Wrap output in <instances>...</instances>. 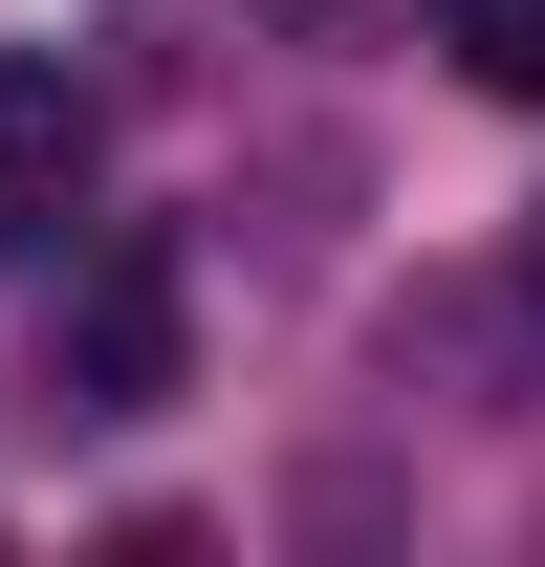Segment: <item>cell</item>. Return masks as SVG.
Masks as SVG:
<instances>
[{"label":"cell","instance_id":"cell-2","mask_svg":"<svg viewBox=\"0 0 545 567\" xmlns=\"http://www.w3.org/2000/svg\"><path fill=\"white\" fill-rule=\"evenodd\" d=\"M66 218H88V87L0 44V262H44Z\"/></svg>","mask_w":545,"mask_h":567},{"label":"cell","instance_id":"cell-3","mask_svg":"<svg viewBox=\"0 0 545 567\" xmlns=\"http://www.w3.org/2000/svg\"><path fill=\"white\" fill-rule=\"evenodd\" d=\"M436 44H459L502 110H545V0H436Z\"/></svg>","mask_w":545,"mask_h":567},{"label":"cell","instance_id":"cell-1","mask_svg":"<svg viewBox=\"0 0 545 567\" xmlns=\"http://www.w3.org/2000/svg\"><path fill=\"white\" fill-rule=\"evenodd\" d=\"M44 371H66V415H153V393H175V262H153V240H88Z\"/></svg>","mask_w":545,"mask_h":567}]
</instances>
